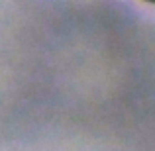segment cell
<instances>
[{"mask_svg":"<svg viewBox=\"0 0 155 151\" xmlns=\"http://www.w3.org/2000/svg\"><path fill=\"white\" fill-rule=\"evenodd\" d=\"M145 2H151V4H155V0H145Z\"/></svg>","mask_w":155,"mask_h":151,"instance_id":"1","label":"cell"}]
</instances>
